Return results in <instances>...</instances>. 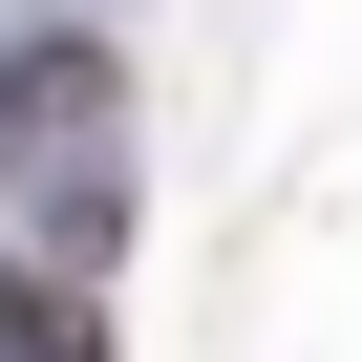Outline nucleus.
I'll return each mask as SVG.
<instances>
[{
  "label": "nucleus",
  "mask_w": 362,
  "mask_h": 362,
  "mask_svg": "<svg viewBox=\"0 0 362 362\" xmlns=\"http://www.w3.org/2000/svg\"><path fill=\"white\" fill-rule=\"evenodd\" d=\"M107 149H128V64L107 43L0 64V214H43V256H107Z\"/></svg>",
  "instance_id": "f257e3e1"
},
{
  "label": "nucleus",
  "mask_w": 362,
  "mask_h": 362,
  "mask_svg": "<svg viewBox=\"0 0 362 362\" xmlns=\"http://www.w3.org/2000/svg\"><path fill=\"white\" fill-rule=\"evenodd\" d=\"M0 362H107V298H86V256H0Z\"/></svg>",
  "instance_id": "f03ea898"
}]
</instances>
